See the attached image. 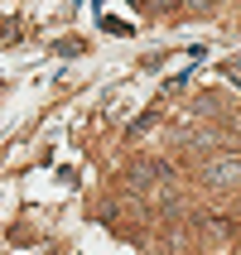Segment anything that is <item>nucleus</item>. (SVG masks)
<instances>
[{
	"instance_id": "2",
	"label": "nucleus",
	"mask_w": 241,
	"mask_h": 255,
	"mask_svg": "<svg viewBox=\"0 0 241 255\" xmlns=\"http://www.w3.org/2000/svg\"><path fill=\"white\" fill-rule=\"evenodd\" d=\"M193 10H213V5H222V0H188Z\"/></svg>"
},
{
	"instance_id": "1",
	"label": "nucleus",
	"mask_w": 241,
	"mask_h": 255,
	"mask_svg": "<svg viewBox=\"0 0 241 255\" xmlns=\"http://www.w3.org/2000/svg\"><path fill=\"white\" fill-rule=\"evenodd\" d=\"M203 178H208L213 188H237V183H241V159H232V154L213 159V164L203 169Z\"/></svg>"
}]
</instances>
